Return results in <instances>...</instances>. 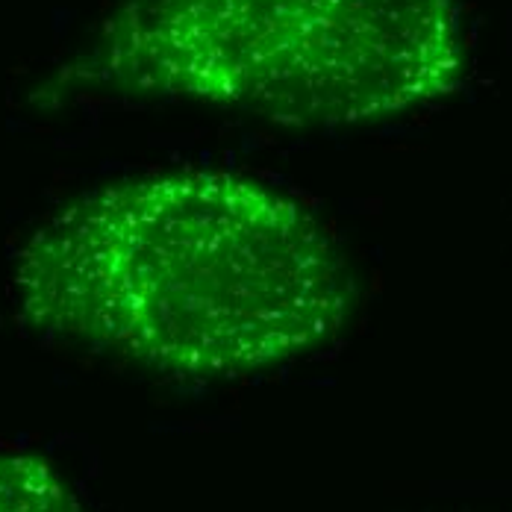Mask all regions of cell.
<instances>
[{
    "label": "cell",
    "instance_id": "1",
    "mask_svg": "<svg viewBox=\"0 0 512 512\" xmlns=\"http://www.w3.org/2000/svg\"><path fill=\"white\" fill-rule=\"evenodd\" d=\"M12 298L42 333L236 377L327 342L354 280L298 201L230 171H168L59 209L15 256Z\"/></svg>",
    "mask_w": 512,
    "mask_h": 512
},
{
    "label": "cell",
    "instance_id": "2",
    "mask_svg": "<svg viewBox=\"0 0 512 512\" xmlns=\"http://www.w3.org/2000/svg\"><path fill=\"white\" fill-rule=\"evenodd\" d=\"M457 0H127L45 95L118 89L354 127L460 86Z\"/></svg>",
    "mask_w": 512,
    "mask_h": 512
},
{
    "label": "cell",
    "instance_id": "3",
    "mask_svg": "<svg viewBox=\"0 0 512 512\" xmlns=\"http://www.w3.org/2000/svg\"><path fill=\"white\" fill-rule=\"evenodd\" d=\"M0 512H86L51 462L0 454Z\"/></svg>",
    "mask_w": 512,
    "mask_h": 512
}]
</instances>
